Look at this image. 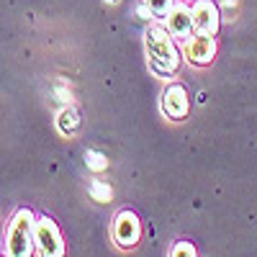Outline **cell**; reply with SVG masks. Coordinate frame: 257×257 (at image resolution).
I'll list each match as a JSON object with an SVG mask.
<instances>
[{
	"label": "cell",
	"mask_w": 257,
	"mask_h": 257,
	"mask_svg": "<svg viewBox=\"0 0 257 257\" xmlns=\"http://www.w3.org/2000/svg\"><path fill=\"white\" fill-rule=\"evenodd\" d=\"M188 108H190V98H188V90L183 85H170V88L162 93V111L165 116L170 118H185L188 116Z\"/></svg>",
	"instance_id": "7"
},
{
	"label": "cell",
	"mask_w": 257,
	"mask_h": 257,
	"mask_svg": "<svg viewBox=\"0 0 257 257\" xmlns=\"http://www.w3.org/2000/svg\"><path fill=\"white\" fill-rule=\"evenodd\" d=\"M57 128L62 134H75L77 128H80V113L72 108V105H67V108H62L59 116H57Z\"/></svg>",
	"instance_id": "9"
},
{
	"label": "cell",
	"mask_w": 257,
	"mask_h": 257,
	"mask_svg": "<svg viewBox=\"0 0 257 257\" xmlns=\"http://www.w3.org/2000/svg\"><path fill=\"white\" fill-rule=\"evenodd\" d=\"M105 3H111V6H113V3H118V0H105Z\"/></svg>",
	"instance_id": "17"
},
{
	"label": "cell",
	"mask_w": 257,
	"mask_h": 257,
	"mask_svg": "<svg viewBox=\"0 0 257 257\" xmlns=\"http://www.w3.org/2000/svg\"><path fill=\"white\" fill-rule=\"evenodd\" d=\"M144 3H147L149 8H152V13H155V16H167V13H170V8L175 6L173 0H144Z\"/></svg>",
	"instance_id": "12"
},
{
	"label": "cell",
	"mask_w": 257,
	"mask_h": 257,
	"mask_svg": "<svg viewBox=\"0 0 257 257\" xmlns=\"http://www.w3.org/2000/svg\"><path fill=\"white\" fill-rule=\"evenodd\" d=\"M224 6L226 8H234V6H237V0H224Z\"/></svg>",
	"instance_id": "16"
},
{
	"label": "cell",
	"mask_w": 257,
	"mask_h": 257,
	"mask_svg": "<svg viewBox=\"0 0 257 257\" xmlns=\"http://www.w3.org/2000/svg\"><path fill=\"white\" fill-rule=\"evenodd\" d=\"M183 52L193 64H211L213 57H216V41H213V36H206V34L190 36L185 39Z\"/></svg>",
	"instance_id": "5"
},
{
	"label": "cell",
	"mask_w": 257,
	"mask_h": 257,
	"mask_svg": "<svg viewBox=\"0 0 257 257\" xmlns=\"http://www.w3.org/2000/svg\"><path fill=\"white\" fill-rule=\"evenodd\" d=\"M36 244V221L34 213L29 208H21L11 226H8V237H6V252L8 257H31V249Z\"/></svg>",
	"instance_id": "2"
},
{
	"label": "cell",
	"mask_w": 257,
	"mask_h": 257,
	"mask_svg": "<svg viewBox=\"0 0 257 257\" xmlns=\"http://www.w3.org/2000/svg\"><path fill=\"white\" fill-rule=\"evenodd\" d=\"M139 18H152V8H149L147 3L139 6Z\"/></svg>",
	"instance_id": "14"
},
{
	"label": "cell",
	"mask_w": 257,
	"mask_h": 257,
	"mask_svg": "<svg viewBox=\"0 0 257 257\" xmlns=\"http://www.w3.org/2000/svg\"><path fill=\"white\" fill-rule=\"evenodd\" d=\"M85 165L90 170H95V173H103V170L108 167V157L103 152H95V149H88V152H85Z\"/></svg>",
	"instance_id": "10"
},
{
	"label": "cell",
	"mask_w": 257,
	"mask_h": 257,
	"mask_svg": "<svg viewBox=\"0 0 257 257\" xmlns=\"http://www.w3.org/2000/svg\"><path fill=\"white\" fill-rule=\"evenodd\" d=\"M36 249L41 257H64L62 234L49 216L36 221Z\"/></svg>",
	"instance_id": "3"
},
{
	"label": "cell",
	"mask_w": 257,
	"mask_h": 257,
	"mask_svg": "<svg viewBox=\"0 0 257 257\" xmlns=\"http://www.w3.org/2000/svg\"><path fill=\"white\" fill-rule=\"evenodd\" d=\"M90 196H93L95 201H100V203L111 201V185L103 183V180H93V183H90Z\"/></svg>",
	"instance_id": "11"
},
{
	"label": "cell",
	"mask_w": 257,
	"mask_h": 257,
	"mask_svg": "<svg viewBox=\"0 0 257 257\" xmlns=\"http://www.w3.org/2000/svg\"><path fill=\"white\" fill-rule=\"evenodd\" d=\"M144 44H147V57H149V64L152 70L160 72V75H170L178 70L180 64V57H178V49L173 44L170 34L160 26H149L147 29V36H144Z\"/></svg>",
	"instance_id": "1"
},
{
	"label": "cell",
	"mask_w": 257,
	"mask_h": 257,
	"mask_svg": "<svg viewBox=\"0 0 257 257\" xmlns=\"http://www.w3.org/2000/svg\"><path fill=\"white\" fill-rule=\"evenodd\" d=\"M170 257H196V249H193V244H188V242H178L173 247V254Z\"/></svg>",
	"instance_id": "13"
},
{
	"label": "cell",
	"mask_w": 257,
	"mask_h": 257,
	"mask_svg": "<svg viewBox=\"0 0 257 257\" xmlns=\"http://www.w3.org/2000/svg\"><path fill=\"white\" fill-rule=\"evenodd\" d=\"M139 234H142V226H139V219L134 216L132 211H121L116 221H113V237L121 247H134L139 242Z\"/></svg>",
	"instance_id": "6"
},
{
	"label": "cell",
	"mask_w": 257,
	"mask_h": 257,
	"mask_svg": "<svg viewBox=\"0 0 257 257\" xmlns=\"http://www.w3.org/2000/svg\"><path fill=\"white\" fill-rule=\"evenodd\" d=\"M57 95H59V100L70 103V90H62V88H57Z\"/></svg>",
	"instance_id": "15"
},
{
	"label": "cell",
	"mask_w": 257,
	"mask_h": 257,
	"mask_svg": "<svg viewBox=\"0 0 257 257\" xmlns=\"http://www.w3.org/2000/svg\"><path fill=\"white\" fill-rule=\"evenodd\" d=\"M165 24H167V31L173 36H180L185 39L193 29V11L185 8V6H173L170 13L165 16Z\"/></svg>",
	"instance_id": "8"
},
{
	"label": "cell",
	"mask_w": 257,
	"mask_h": 257,
	"mask_svg": "<svg viewBox=\"0 0 257 257\" xmlns=\"http://www.w3.org/2000/svg\"><path fill=\"white\" fill-rule=\"evenodd\" d=\"M193 29L206 36H216L219 31V8L211 0H196L193 3Z\"/></svg>",
	"instance_id": "4"
}]
</instances>
